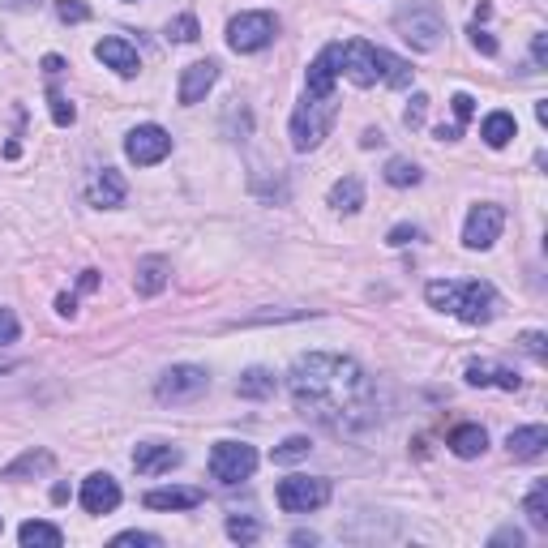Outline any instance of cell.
Returning <instances> with one entry per match:
<instances>
[{"instance_id": "cell-1", "label": "cell", "mask_w": 548, "mask_h": 548, "mask_svg": "<svg viewBox=\"0 0 548 548\" xmlns=\"http://www.w3.org/2000/svg\"><path fill=\"white\" fill-rule=\"evenodd\" d=\"M287 390L300 416L317 420L330 433H360L373 424V382L364 369L347 356L334 352H309L292 364Z\"/></svg>"}, {"instance_id": "cell-2", "label": "cell", "mask_w": 548, "mask_h": 548, "mask_svg": "<svg viewBox=\"0 0 548 548\" xmlns=\"http://www.w3.org/2000/svg\"><path fill=\"white\" fill-rule=\"evenodd\" d=\"M424 296H429L433 309L441 313H454L459 322L467 326H489L493 317H497V292H493V283H480V279H467V283H429L424 287Z\"/></svg>"}, {"instance_id": "cell-3", "label": "cell", "mask_w": 548, "mask_h": 548, "mask_svg": "<svg viewBox=\"0 0 548 548\" xmlns=\"http://www.w3.org/2000/svg\"><path fill=\"white\" fill-rule=\"evenodd\" d=\"M334 120H339V99L334 95H304L300 108L292 116V146L300 150H317L326 142V133L334 129Z\"/></svg>"}, {"instance_id": "cell-4", "label": "cell", "mask_w": 548, "mask_h": 548, "mask_svg": "<svg viewBox=\"0 0 548 548\" xmlns=\"http://www.w3.org/2000/svg\"><path fill=\"white\" fill-rule=\"evenodd\" d=\"M274 501H279L283 514L322 510L330 501V480H322V476H287V480H279V489H274Z\"/></svg>"}, {"instance_id": "cell-5", "label": "cell", "mask_w": 548, "mask_h": 548, "mask_svg": "<svg viewBox=\"0 0 548 548\" xmlns=\"http://www.w3.org/2000/svg\"><path fill=\"white\" fill-rule=\"evenodd\" d=\"M279 35V18L274 13H240V18L227 22V48L232 52H262Z\"/></svg>"}, {"instance_id": "cell-6", "label": "cell", "mask_w": 548, "mask_h": 548, "mask_svg": "<svg viewBox=\"0 0 548 548\" xmlns=\"http://www.w3.org/2000/svg\"><path fill=\"white\" fill-rule=\"evenodd\" d=\"M206 390H210V373L197 369V364H172V369L159 377V386H155L159 403H172V407H180V403H197Z\"/></svg>"}, {"instance_id": "cell-7", "label": "cell", "mask_w": 548, "mask_h": 548, "mask_svg": "<svg viewBox=\"0 0 548 548\" xmlns=\"http://www.w3.org/2000/svg\"><path fill=\"white\" fill-rule=\"evenodd\" d=\"M257 471V450L249 441H215L210 450V476L219 484H240Z\"/></svg>"}, {"instance_id": "cell-8", "label": "cell", "mask_w": 548, "mask_h": 548, "mask_svg": "<svg viewBox=\"0 0 548 548\" xmlns=\"http://www.w3.org/2000/svg\"><path fill=\"white\" fill-rule=\"evenodd\" d=\"M399 30H403V39L411 43L416 52H433L441 35H446V26H441V13L433 5H424V0H416L411 9L399 13Z\"/></svg>"}, {"instance_id": "cell-9", "label": "cell", "mask_w": 548, "mask_h": 548, "mask_svg": "<svg viewBox=\"0 0 548 548\" xmlns=\"http://www.w3.org/2000/svg\"><path fill=\"white\" fill-rule=\"evenodd\" d=\"M125 155L137 167H155V163H163L167 155H172V133L159 129V125H137L125 137Z\"/></svg>"}, {"instance_id": "cell-10", "label": "cell", "mask_w": 548, "mask_h": 548, "mask_svg": "<svg viewBox=\"0 0 548 548\" xmlns=\"http://www.w3.org/2000/svg\"><path fill=\"white\" fill-rule=\"evenodd\" d=\"M501 227H506V210H501V206H493V202L471 206V215L463 223V245L467 249H493Z\"/></svg>"}, {"instance_id": "cell-11", "label": "cell", "mask_w": 548, "mask_h": 548, "mask_svg": "<svg viewBox=\"0 0 548 548\" xmlns=\"http://www.w3.org/2000/svg\"><path fill=\"white\" fill-rule=\"evenodd\" d=\"M343 78V43H330V48L317 52L309 65V78H304V95H334V82Z\"/></svg>"}, {"instance_id": "cell-12", "label": "cell", "mask_w": 548, "mask_h": 548, "mask_svg": "<svg viewBox=\"0 0 548 548\" xmlns=\"http://www.w3.org/2000/svg\"><path fill=\"white\" fill-rule=\"evenodd\" d=\"M343 73L352 86H373L377 82V48L369 39H347L343 43Z\"/></svg>"}, {"instance_id": "cell-13", "label": "cell", "mask_w": 548, "mask_h": 548, "mask_svg": "<svg viewBox=\"0 0 548 548\" xmlns=\"http://www.w3.org/2000/svg\"><path fill=\"white\" fill-rule=\"evenodd\" d=\"M120 506V484L108 471H95V476L82 480V510L86 514H112Z\"/></svg>"}, {"instance_id": "cell-14", "label": "cell", "mask_w": 548, "mask_h": 548, "mask_svg": "<svg viewBox=\"0 0 548 548\" xmlns=\"http://www.w3.org/2000/svg\"><path fill=\"white\" fill-rule=\"evenodd\" d=\"M219 82V65L215 60H193V65L180 73V103L185 108H193V103L206 99V90Z\"/></svg>"}, {"instance_id": "cell-15", "label": "cell", "mask_w": 548, "mask_h": 548, "mask_svg": "<svg viewBox=\"0 0 548 548\" xmlns=\"http://www.w3.org/2000/svg\"><path fill=\"white\" fill-rule=\"evenodd\" d=\"M95 56L108 69H116L120 78H137V69H142V56H137V48H133L129 39H116V35L112 39H99L95 43Z\"/></svg>"}, {"instance_id": "cell-16", "label": "cell", "mask_w": 548, "mask_h": 548, "mask_svg": "<svg viewBox=\"0 0 548 548\" xmlns=\"http://www.w3.org/2000/svg\"><path fill=\"white\" fill-rule=\"evenodd\" d=\"M133 467H137V476H163V471L180 467V450L163 446V441H146V446L133 450Z\"/></svg>"}, {"instance_id": "cell-17", "label": "cell", "mask_w": 548, "mask_h": 548, "mask_svg": "<svg viewBox=\"0 0 548 548\" xmlns=\"http://www.w3.org/2000/svg\"><path fill=\"white\" fill-rule=\"evenodd\" d=\"M510 454L519 463H536V459H544V450H548V429L544 424H527V429H514L510 433Z\"/></svg>"}, {"instance_id": "cell-18", "label": "cell", "mask_w": 548, "mask_h": 548, "mask_svg": "<svg viewBox=\"0 0 548 548\" xmlns=\"http://www.w3.org/2000/svg\"><path fill=\"white\" fill-rule=\"evenodd\" d=\"M125 176L112 172V167H103V172L95 176V185H90V206H99V210H116V206H125Z\"/></svg>"}, {"instance_id": "cell-19", "label": "cell", "mask_w": 548, "mask_h": 548, "mask_svg": "<svg viewBox=\"0 0 548 548\" xmlns=\"http://www.w3.org/2000/svg\"><path fill=\"white\" fill-rule=\"evenodd\" d=\"M167 279H172V266H167V257H142L137 262V274H133V287L137 296H159Z\"/></svg>"}, {"instance_id": "cell-20", "label": "cell", "mask_w": 548, "mask_h": 548, "mask_svg": "<svg viewBox=\"0 0 548 548\" xmlns=\"http://www.w3.org/2000/svg\"><path fill=\"white\" fill-rule=\"evenodd\" d=\"M467 386H501V390H519V373H510V369H497V364H484V360H471L467 364Z\"/></svg>"}, {"instance_id": "cell-21", "label": "cell", "mask_w": 548, "mask_h": 548, "mask_svg": "<svg viewBox=\"0 0 548 548\" xmlns=\"http://www.w3.org/2000/svg\"><path fill=\"white\" fill-rule=\"evenodd\" d=\"M446 446L459 454V459H480V454L489 450V433H484L480 424H459V429H450Z\"/></svg>"}, {"instance_id": "cell-22", "label": "cell", "mask_w": 548, "mask_h": 548, "mask_svg": "<svg viewBox=\"0 0 548 548\" xmlns=\"http://www.w3.org/2000/svg\"><path fill=\"white\" fill-rule=\"evenodd\" d=\"M146 506L150 510H193V506H202V489H150Z\"/></svg>"}, {"instance_id": "cell-23", "label": "cell", "mask_w": 548, "mask_h": 548, "mask_svg": "<svg viewBox=\"0 0 548 548\" xmlns=\"http://www.w3.org/2000/svg\"><path fill=\"white\" fill-rule=\"evenodd\" d=\"M330 206L343 210V215H356V210L364 206V185H360V176H343L339 185L330 189Z\"/></svg>"}, {"instance_id": "cell-24", "label": "cell", "mask_w": 548, "mask_h": 548, "mask_svg": "<svg viewBox=\"0 0 548 548\" xmlns=\"http://www.w3.org/2000/svg\"><path fill=\"white\" fill-rule=\"evenodd\" d=\"M377 78H382L386 86H394V90H403V86H411V65L399 60L394 52L377 48Z\"/></svg>"}, {"instance_id": "cell-25", "label": "cell", "mask_w": 548, "mask_h": 548, "mask_svg": "<svg viewBox=\"0 0 548 548\" xmlns=\"http://www.w3.org/2000/svg\"><path fill=\"white\" fill-rule=\"evenodd\" d=\"M519 133V125H514V116L510 112H493L489 120H484V129H480V137L489 142L493 150H501V146H510V137Z\"/></svg>"}, {"instance_id": "cell-26", "label": "cell", "mask_w": 548, "mask_h": 548, "mask_svg": "<svg viewBox=\"0 0 548 548\" xmlns=\"http://www.w3.org/2000/svg\"><path fill=\"white\" fill-rule=\"evenodd\" d=\"M274 386H279V382H274L270 369H249V373L236 382V394H240V399H270Z\"/></svg>"}, {"instance_id": "cell-27", "label": "cell", "mask_w": 548, "mask_h": 548, "mask_svg": "<svg viewBox=\"0 0 548 548\" xmlns=\"http://www.w3.org/2000/svg\"><path fill=\"white\" fill-rule=\"evenodd\" d=\"M523 510H527V523H531V527H536V531H548V480H536V484H531Z\"/></svg>"}, {"instance_id": "cell-28", "label": "cell", "mask_w": 548, "mask_h": 548, "mask_svg": "<svg viewBox=\"0 0 548 548\" xmlns=\"http://www.w3.org/2000/svg\"><path fill=\"white\" fill-rule=\"evenodd\" d=\"M39 471H52V454L48 450H26L18 463H9L0 476L5 480H18V476H39Z\"/></svg>"}, {"instance_id": "cell-29", "label": "cell", "mask_w": 548, "mask_h": 548, "mask_svg": "<svg viewBox=\"0 0 548 548\" xmlns=\"http://www.w3.org/2000/svg\"><path fill=\"white\" fill-rule=\"evenodd\" d=\"M18 540L26 544V548H60V527H52V523H22V531H18Z\"/></svg>"}, {"instance_id": "cell-30", "label": "cell", "mask_w": 548, "mask_h": 548, "mask_svg": "<svg viewBox=\"0 0 548 548\" xmlns=\"http://www.w3.org/2000/svg\"><path fill=\"white\" fill-rule=\"evenodd\" d=\"M420 167L411 163V159H390L386 163V185H394V189H411V185H420Z\"/></svg>"}, {"instance_id": "cell-31", "label": "cell", "mask_w": 548, "mask_h": 548, "mask_svg": "<svg viewBox=\"0 0 548 548\" xmlns=\"http://www.w3.org/2000/svg\"><path fill=\"white\" fill-rule=\"evenodd\" d=\"M309 450H313L309 437H287L283 446H274L270 459H274V463H300V459H309Z\"/></svg>"}, {"instance_id": "cell-32", "label": "cell", "mask_w": 548, "mask_h": 548, "mask_svg": "<svg viewBox=\"0 0 548 548\" xmlns=\"http://www.w3.org/2000/svg\"><path fill=\"white\" fill-rule=\"evenodd\" d=\"M227 536H232L236 544H253L257 536H262V523L245 519V514H236V519H227Z\"/></svg>"}, {"instance_id": "cell-33", "label": "cell", "mask_w": 548, "mask_h": 548, "mask_svg": "<svg viewBox=\"0 0 548 548\" xmlns=\"http://www.w3.org/2000/svg\"><path fill=\"white\" fill-rule=\"evenodd\" d=\"M48 103H52V120H56L60 129H65V125H73V120H78V112H73V103H69L65 95H60L56 86L48 90Z\"/></svg>"}, {"instance_id": "cell-34", "label": "cell", "mask_w": 548, "mask_h": 548, "mask_svg": "<svg viewBox=\"0 0 548 548\" xmlns=\"http://www.w3.org/2000/svg\"><path fill=\"white\" fill-rule=\"evenodd\" d=\"M167 39H176V43H193V39H197V18H193V13H185V18H176L172 26H167Z\"/></svg>"}, {"instance_id": "cell-35", "label": "cell", "mask_w": 548, "mask_h": 548, "mask_svg": "<svg viewBox=\"0 0 548 548\" xmlns=\"http://www.w3.org/2000/svg\"><path fill=\"white\" fill-rule=\"evenodd\" d=\"M56 18L60 22H86L90 9L82 5V0H56Z\"/></svg>"}, {"instance_id": "cell-36", "label": "cell", "mask_w": 548, "mask_h": 548, "mask_svg": "<svg viewBox=\"0 0 548 548\" xmlns=\"http://www.w3.org/2000/svg\"><path fill=\"white\" fill-rule=\"evenodd\" d=\"M424 116H429V95H411V108L403 112L407 129H420V125H424Z\"/></svg>"}, {"instance_id": "cell-37", "label": "cell", "mask_w": 548, "mask_h": 548, "mask_svg": "<svg viewBox=\"0 0 548 548\" xmlns=\"http://www.w3.org/2000/svg\"><path fill=\"white\" fill-rule=\"evenodd\" d=\"M411 240H420V227H416V223H399V227H390L386 245H394V249H403V245H411Z\"/></svg>"}, {"instance_id": "cell-38", "label": "cell", "mask_w": 548, "mask_h": 548, "mask_svg": "<svg viewBox=\"0 0 548 548\" xmlns=\"http://www.w3.org/2000/svg\"><path fill=\"white\" fill-rule=\"evenodd\" d=\"M450 103H454V120H459V129H463V125H467V120H471V116H476V99H471V95H467V90H459V95H454Z\"/></svg>"}, {"instance_id": "cell-39", "label": "cell", "mask_w": 548, "mask_h": 548, "mask_svg": "<svg viewBox=\"0 0 548 548\" xmlns=\"http://www.w3.org/2000/svg\"><path fill=\"white\" fill-rule=\"evenodd\" d=\"M471 48H476V52H484V56H497V39L489 35V30L471 26Z\"/></svg>"}, {"instance_id": "cell-40", "label": "cell", "mask_w": 548, "mask_h": 548, "mask_svg": "<svg viewBox=\"0 0 548 548\" xmlns=\"http://www.w3.org/2000/svg\"><path fill=\"white\" fill-rule=\"evenodd\" d=\"M22 334L18 326V317H13V309H0V343H13Z\"/></svg>"}, {"instance_id": "cell-41", "label": "cell", "mask_w": 548, "mask_h": 548, "mask_svg": "<svg viewBox=\"0 0 548 548\" xmlns=\"http://www.w3.org/2000/svg\"><path fill=\"white\" fill-rule=\"evenodd\" d=\"M519 343H523V352H527L531 360H544V334H540V330H527Z\"/></svg>"}, {"instance_id": "cell-42", "label": "cell", "mask_w": 548, "mask_h": 548, "mask_svg": "<svg viewBox=\"0 0 548 548\" xmlns=\"http://www.w3.org/2000/svg\"><path fill=\"white\" fill-rule=\"evenodd\" d=\"M112 544H142V548H155L159 536H150V531H120V536Z\"/></svg>"}, {"instance_id": "cell-43", "label": "cell", "mask_w": 548, "mask_h": 548, "mask_svg": "<svg viewBox=\"0 0 548 548\" xmlns=\"http://www.w3.org/2000/svg\"><path fill=\"white\" fill-rule=\"evenodd\" d=\"M489 544H514V548H519V544H523V531H519V527H501Z\"/></svg>"}, {"instance_id": "cell-44", "label": "cell", "mask_w": 548, "mask_h": 548, "mask_svg": "<svg viewBox=\"0 0 548 548\" xmlns=\"http://www.w3.org/2000/svg\"><path fill=\"white\" fill-rule=\"evenodd\" d=\"M531 60H536V65L544 69V60H548V35H536V39H531Z\"/></svg>"}, {"instance_id": "cell-45", "label": "cell", "mask_w": 548, "mask_h": 548, "mask_svg": "<svg viewBox=\"0 0 548 548\" xmlns=\"http://www.w3.org/2000/svg\"><path fill=\"white\" fill-rule=\"evenodd\" d=\"M43 73H48V78L56 82L60 73H65V60H60V56H43Z\"/></svg>"}, {"instance_id": "cell-46", "label": "cell", "mask_w": 548, "mask_h": 548, "mask_svg": "<svg viewBox=\"0 0 548 548\" xmlns=\"http://www.w3.org/2000/svg\"><path fill=\"white\" fill-rule=\"evenodd\" d=\"M56 313H60V317H73V313H78V300H73V296H60V300H56Z\"/></svg>"}, {"instance_id": "cell-47", "label": "cell", "mask_w": 548, "mask_h": 548, "mask_svg": "<svg viewBox=\"0 0 548 548\" xmlns=\"http://www.w3.org/2000/svg\"><path fill=\"white\" fill-rule=\"evenodd\" d=\"M82 292H95V287H99V270H82Z\"/></svg>"}, {"instance_id": "cell-48", "label": "cell", "mask_w": 548, "mask_h": 548, "mask_svg": "<svg viewBox=\"0 0 548 548\" xmlns=\"http://www.w3.org/2000/svg\"><path fill=\"white\" fill-rule=\"evenodd\" d=\"M360 146H382V133H377V129H364V137H360Z\"/></svg>"}, {"instance_id": "cell-49", "label": "cell", "mask_w": 548, "mask_h": 548, "mask_svg": "<svg viewBox=\"0 0 548 548\" xmlns=\"http://www.w3.org/2000/svg\"><path fill=\"white\" fill-rule=\"evenodd\" d=\"M292 544H317V536H313V531H296Z\"/></svg>"}, {"instance_id": "cell-50", "label": "cell", "mask_w": 548, "mask_h": 548, "mask_svg": "<svg viewBox=\"0 0 548 548\" xmlns=\"http://www.w3.org/2000/svg\"><path fill=\"white\" fill-rule=\"evenodd\" d=\"M0 527H5V523H0Z\"/></svg>"}]
</instances>
